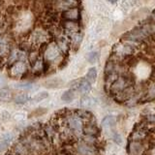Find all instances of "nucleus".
<instances>
[{
  "instance_id": "nucleus-1",
  "label": "nucleus",
  "mask_w": 155,
  "mask_h": 155,
  "mask_svg": "<svg viewBox=\"0 0 155 155\" xmlns=\"http://www.w3.org/2000/svg\"><path fill=\"white\" fill-rule=\"evenodd\" d=\"M10 18H12V21L10 22V27H12L13 34H27L30 33L32 29L35 27V15L31 10H21L16 9Z\"/></svg>"
},
{
  "instance_id": "nucleus-2",
  "label": "nucleus",
  "mask_w": 155,
  "mask_h": 155,
  "mask_svg": "<svg viewBox=\"0 0 155 155\" xmlns=\"http://www.w3.org/2000/svg\"><path fill=\"white\" fill-rule=\"evenodd\" d=\"M39 50H40L44 60L48 63L50 66L60 64L64 59V55L60 52L59 48L56 46L54 41H51L47 44H44L39 48Z\"/></svg>"
},
{
  "instance_id": "nucleus-3",
  "label": "nucleus",
  "mask_w": 155,
  "mask_h": 155,
  "mask_svg": "<svg viewBox=\"0 0 155 155\" xmlns=\"http://www.w3.org/2000/svg\"><path fill=\"white\" fill-rule=\"evenodd\" d=\"M63 121L69 127L73 132L75 133L78 140H81L82 137V128H84V121L78 115L75 110H65L64 115H63Z\"/></svg>"
},
{
  "instance_id": "nucleus-4",
  "label": "nucleus",
  "mask_w": 155,
  "mask_h": 155,
  "mask_svg": "<svg viewBox=\"0 0 155 155\" xmlns=\"http://www.w3.org/2000/svg\"><path fill=\"white\" fill-rule=\"evenodd\" d=\"M28 40L32 44L33 47L40 48L44 44H47L51 41V36L46 29L45 26L38 25L34 27L31 32L29 33Z\"/></svg>"
},
{
  "instance_id": "nucleus-5",
  "label": "nucleus",
  "mask_w": 155,
  "mask_h": 155,
  "mask_svg": "<svg viewBox=\"0 0 155 155\" xmlns=\"http://www.w3.org/2000/svg\"><path fill=\"white\" fill-rule=\"evenodd\" d=\"M8 74L13 79H22L29 74L30 70V65L27 62L23 61H17L8 68Z\"/></svg>"
},
{
  "instance_id": "nucleus-6",
  "label": "nucleus",
  "mask_w": 155,
  "mask_h": 155,
  "mask_svg": "<svg viewBox=\"0 0 155 155\" xmlns=\"http://www.w3.org/2000/svg\"><path fill=\"white\" fill-rule=\"evenodd\" d=\"M74 144V148L77 155H98V147H94V145L87 144L81 140H77Z\"/></svg>"
},
{
  "instance_id": "nucleus-7",
  "label": "nucleus",
  "mask_w": 155,
  "mask_h": 155,
  "mask_svg": "<svg viewBox=\"0 0 155 155\" xmlns=\"http://www.w3.org/2000/svg\"><path fill=\"white\" fill-rule=\"evenodd\" d=\"M50 69H51L50 64L44 60L43 56L41 55L35 62L32 63V64L30 65V70H29V73H30L31 75H34V76H40L42 74L47 73Z\"/></svg>"
},
{
  "instance_id": "nucleus-8",
  "label": "nucleus",
  "mask_w": 155,
  "mask_h": 155,
  "mask_svg": "<svg viewBox=\"0 0 155 155\" xmlns=\"http://www.w3.org/2000/svg\"><path fill=\"white\" fill-rule=\"evenodd\" d=\"M129 86H132V82H131V80L129 78L125 76H118L117 79H116L113 82V84L110 85V90L111 93L114 95L116 93H119V92L123 91Z\"/></svg>"
},
{
  "instance_id": "nucleus-9",
  "label": "nucleus",
  "mask_w": 155,
  "mask_h": 155,
  "mask_svg": "<svg viewBox=\"0 0 155 155\" xmlns=\"http://www.w3.org/2000/svg\"><path fill=\"white\" fill-rule=\"evenodd\" d=\"M61 27L63 29V33L70 38L72 35L81 31V25L79 21H61Z\"/></svg>"
},
{
  "instance_id": "nucleus-10",
  "label": "nucleus",
  "mask_w": 155,
  "mask_h": 155,
  "mask_svg": "<svg viewBox=\"0 0 155 155\" xmlns=\"http://www.w3.org/2000/svg\"><path fill=\"white\" fill-rule=\"evenodd\" d=\"M53 10L56 12H64L66 10L77 8L80 6V0H61V1L52 3Z\"/></svg>"
},
{
  "instance_id": "nucleus-11",
  "label": "nucleus",
  "mask_w": 155,
  "mask_h": 155,
  "mask_svg": "<svg viewBox=\"0 0 155 155\" xmlns=\"http://www.w3.org/2000/svg\"><path fill=\"white\" fill-rule=\"evenodd\" d=\"M54 42L56 44V46L59 48L60 52L63 55L66 56L69 51H71V47H70V40L65 34H62L61 36L56 37L54 39Z\"/></svg>"
},
{
  "instance_id": "nucleus-12",
  "label": "nucleus",
  "mask_w": 155,
  "mask_h": 155,
  "mask_svg": "<svg viewBox=\"0 0 155 155\" xmlns=\"http://www.w3.org/2000/svg\"><path fill=\"white\" fill-rule=\"evenodd\" d=\"M81 18V11L79 7L72 8L66 10L64 12L60 13L61 21H79Z\"/></svg>"
},
{
  "instance_id": "nucleus-13",
  "label": "nucleus",
  "mask_w": 155,
  "mask_h": 155,
  "mask_svg": "<svg viewBox=\"0 0 155 155\" xmlns=\"http://www.w3.org/2000/svg\"><path fill=\"white\" fill-rule=\"evenodd\" d=\"M128 151L130 155H143L144 152V147L140 140H132L129 143Z\"/></svg>"
},
{
  "instance_id": "nucleus-14",
  "label": "nucleus",
  "mask_w": 155,
  "mask_h": 155,
  "mask_svg": "<svg viewBox=\"0 0 155 155\" xmlns=\"http://www.w3.org/2000/svg\"><path fill=\"white\" fill-rule=\"evenodd\" d=\"M14 136L11 133H6L0 137V153L5 152L11 147V143H13Z\"/></svg>"
},
{
  "instance_id": "nucleus-15",
  "label": "nucleus",
  "mask_w": 155,
  "mask_h": 155,
  "mask_svg": "<svg viewBox=\"0 0 155 155\" xmlns=\"http://www.w3.org/2000/svg\"><path fill=\"white\" fill-rule=\"evenodd\" d=\"M10 151H12L16 155H32L26 145H24L22 143L19 142V140H18V142H16L12 145Z\"/></svg>"
},
{
  "instance_id": "nucleus-16",
  "label": "nucleus",
  "mask_w": 155,
  "mask_h": 155,
  "mask_svg": "<svg viewBox=\"0 0 155 155\" xmlns=\"http://www.w3.org/2000/svg\"><path fill=\"white\" fill-rule=\"evenodd\" d=\"M70 47H71V50L77 51L78 50H79V48L81 46V44L82 42V40H84V34H82L81 31L78 32L76 34H74V35H72L70 38Z\"/></svg>"
},
{
  "instance_id": "nucleus-17",
  "label": "nucleus",
  "mask_w": 155,
  "mask_h": 155,
  "mask_svg": "<svg viewBox=\"0 0 155 155\" xmlns=\"http://www.w3.org/2000/svg\"><path fill=\"white\" fill-rule=\"evenodd\" d=\"M82 134L87 136H99L100 129L97 127L96 123H84Z\"/></svg>"
},
{
  "instance_id": "nucleus-18",
  "label": "nucleus",
  "mask_w": 155,
  "mask_h": 155,
  "mask_svg": "<svg viewBox=\"0 0 155 155\" xmlns=\"http://www.w3.org/2000/svg\"><path fill=\"white\" fill-rule=\"evenodd\" d=\"M80 104L81 106L82 109H89V108H93L97 105V100L94 98V97H91L88 95H84L81 98Z\"/></svg>"
},
{
  "instance_id": "nucleus-19",
  "label": "nucleus",
  "mask_w": 155,
  "mask_h": 155,
  "mask_svg": "<svg viewBox=\"0 0 155 155\" xmlns=\"http://www.w3.org/2000/svg\"><path fill=\"white\" fill-rule=\"evenodd\" d=\"M91 90V84L86 79H80L78 90L82 95H87Z\"/></svg>"
},
{
  "instance_id": "nucleus-20",
  "label": "nucleus",
  "mask_w": 155,
  "mask_h": 155,
  "mask_svg": "<svg viewBox=\"0 0 155 155\" xmlns=\"http://www.w3.org/2000/svg\"><path fill=\"white\" fill-rule=\"evenodd\" d=\"M147 136V131L144 127H140L139 129L136 128L134 132L131 134V139L132 140H143Z\"/></svg>"
},
{
  "instance_id": "nucleus-21",
  "label": "nucleus",
  "mask_w": 155,
  "mask_h": 155,
  "mask_svg": "<svg viewBox=\"0 0 155 155\" xmlns=\"http://www.w3.org/2000/svg\"><path fill=\"white\" fill-rule=\"evenodd\" d=\"M42 54L40 52V50L38 48H32L31 50H29L27 52V60L29 65H31L32 63L35 62L39 57H40Z\"/></svg>"
},
{
  "instance_id": "nucleus-22",
  "label": "nucleus",
  "mask_w": 155,
  "mask_h": 155,
  "mask_svg": "<svg viewBox=\"0 0 155 155\" xmlns=\"http://www.w3.org/2000/svg\"><path fill=\"white\" fill-rule=\"evenodd\" d=\"M16 43H6V44H1L0 45V58L3 59H7V57L9 55L10 51H11L13 46Z\"/></svg>"
},
{
  "instance_id": "nucleus-23",
  "label": "nucleus",
  "mask_w": 155,
  "mask_h": 155,
  "mask_svg": "<svg viewBox=\"0 0 155 155\" xmlns=\"http://www.w3.org/2000/svg\"><path fill=\"white\" fill-rule=\"evenodd\" d=\"M82 142H84L87 144L94 145V147H98V145L100 143L99 136H87V135H82V137L81 138Z\"/></svg>"
},
{
  "instance_id": "nucleus-24",
  "label": "nucleus",
  "mask_w": 155,
  "mask_h": 155,
  "mask_svg": "<svg viewBox=\"0 0 155 155\" xmlns=\"http://www.w3.org/2000/svg\"><path fill=\"white\" fill-rule=\"evenodd\" d=\"M116 121H117V119H116L115 116L114 115H107L105 116V117L103 118V120H102V127L104 128H111L114 127V126L116 124Z\"/></svg>"
},
{
  "instance_id": "nucleus-25",
  "label": "nucleus",
  "mask_w": 155,
  "mask_h": 155,
  "mask_svg": "<svg viewBox=\"0 0 155 155\" xmlns=\"http://www.w3.org/2000/svg\"><path fill=\"white\" fill-rule=\"evenodd\" d=\"M13 99L12 91L7 87L0 88V101L1 102H10Z\"/></svg>"
},
{
  "instance_id": "nucleus-26",
  "label": "nucleus",
  "mask_w": 155,
  "mask_h": 155,
  "mask_svg": "<svg viewBox=\"0 0 155 155\" xmlns=\"http://www.w3.org/2000/svg\"><path fill=\"white\" fill-rule=\"evenodd\" d=\"M29 101V96L25 92H21L18 93L14 97V102L18 105H24Z\"/></svg>"
},
{
  "instance_id": "nucleus-27",
  "label": "nucleus",
  "mask_w": 155,
  "mask_h": 155,
  "mask_svg": "<svg viewBox=\"0 0 155 155\" xmlns=\"http://www.w3.org/2000/svg\"><path fill=\"white\" fill-rule=\"evenodd\" d=\"M15 42V36L12 31H7L6 33L0 35V45L1 44H6V43H14Z\"/></svg>"
},
{
  "instance_id": "nucleus-28",
  "label": "nucleus",
  "mask_w": 155,
  "mask_h": 155,
  "mask_svg": "<svg viewBox=\"0 0 155 155\" xmlns=\"http://www.w3.org/2000/svg\"><path fill=\"white\" fill-rule=\"evenodd\" d=\"M74 99H75V91L72 89L66 90L61 96V100L63 102H65V103H70Z\"/></svg>"
},
{
  "instance_id": "nucleus-29",
  "label": "nucleus",
  "mask_w": 155,
  "mask_h": 155,
  "mask_svg": "<svg viewBox=\"0 0 155 155\" xmlns=\"http://www.w3.org/2000/svg\"><path fill=\"white\" fill-rule=\"evenodd\" d=\"M85 79L88 81L90 84H94V82L96 81V79H97V70H96V68L92 67L88 71H87Z\"/></svg>"
},
{
  "instance_id": "nucleus-30",
  "label": "nucleus",
  "mask_w": 155,
  "mask_h": 155,
  "mask_svg": "<svg viewBox=\"0 0 155 155\" xmlns=\"http://www.w3.org/2000/svg\"><path fill=\"white\" fill-rule=\"evenodd\" d=\"M15 87L18 89H21V90H32L34 85L32 82L25 81V82H18L17 84H15Z\"/></svg>"
},
{
  "instance_id": "nucleus-31",
  "label": "nucleus",
  "mask_w": 155,
  "mask_h": 155,
  "mask_svg": "<svg viewBox=\"0 0 155 155\" xmlns=\"http://www.w3.org/2000/svg\"><path fill=\"white\" fill-rule=\"evenodd\" d=\"M99 59V52L98 51H90L86 54V60L91 64H94Z\"/></svg>"
},
{
  "instance_id": "nucleus-32",
  "label": "nucleus",
  "mask_w": 155,
  "mask_h": 155,
  "mask_svg": "<svg viewBox=\"0 0 155 155\" xmlns=\"http://www.w3.org/2000/svg\"><path fill=\"white\" fill-rule=\"evenodd\" d=\"M61 84V81L59 79H51L47 81L45 84V86L48 87V88H55V87H58Z\"/></svg>"
},
{
  "instance_id": "nucleus-33",
  "label": "nucleus",
  "mask_w": 155,
  "mask_h": 155,
  "mask_svg": "<svg viewBox=\"0 0 155 155\" xmlns=\"http://www.w3.org/2000/svg\"><path fill=\"white\" fill-rule=\"evenodd\" d=\"M48 93L47 91H42V92H39L38 94H36L35 96H34V98H33V101L34 102H41L43 100H45L46 98H48Z\"/></svg>"
},
{
  "instance_id": "nucleus-34",
  "label": "nucleus",
  "mask_w": 155,
  "mask_h": 155,
  "mask_svg": "<svg viewBox=\"0 0 155 155\" xmlns=\"http://www.w3.org/2000/svg\"><path fill=\"white\" fill-rule=\"evenodd\" d=\"M147 98L148 99H153L155 98V84H152L148 87L147 90Z\"/></svg>"
},
{
  "instance_id": "nucleus-35",
  "label": "nucleus",
  "mask_w": 155,
  "mask_h": 155,
  "mask_svg": "<svg viewBox=\"0 0 155 155\" xmlns=\"http://www.w3.org/2000/svg\"><path fill=\"white\" fill-rule=\"evenodd\" d=\"M113 140H114V143L118 144V145L122 143V138H121V136L118 133H114V135H113Z\"/></svg>"
},
{
  "instance_id": "nucleus-36",
  "label": "nucleus",
  "mask_w": 155,
  "mask_h": 155,
  "mask_svg": "<svg viewBox=\"0 0 155 155\" xmlns=\"http://www.w3.org/2000/svg\"><path fill=\"white\" fill-rule=\"evenodd\" d=\"M7 24V18H6V15H4L2 12H0V26L5 25ZM8 25V24H7ZM9 26V25H8Z\"/></svg>"
},
{
  "instance_id": "nucleus-37",
  "label": "nucleus",
  "mask_w": 155,
  "mask_h": 155,
  "mask_svg": "<svg viewBox=\"0 0 155 155\" xmlns=\"http://www.w3.org/2000/svg\"><path fill=\"white\" fill-rule=\"evenodd\" d=\"M10 30V27L7 25V24H5V25H2V26H0V35H2V34L4 33H6L7 31Z\"/></svg>"
},
{
  "instance_id": "nucleus-38",
  "label": "nucleus",
  "mask_w": 155,
  "mask_h": 155,
  "mask_svg": "<svg viewBox=\"0 0 155 155\" xmlns=\"http://www.w3.org/2000/svg\"><path fill=\"white\" fill-rule=\"evenodd\" d=\"M147 122H150V123H155V115H150L147 118Z\"/></svg>"
},
{
  "instance_id": "nucleus-39",
  "label": "nucleus",
  "mask_w": 155,
  "mask_h": 155,
  "mask_svg": "<svg viewBox=\"0 0 155 155\" xmlns=\"http://www.w3.org/2000/svg\"><path fill=\"white\" fill-rule=\"evenodd\" d=\"M5 84H6V81L2 76H0V87H4Z\"/></svg>"
},
{
  "instance_id": "nucleus-40",
  "label": "nucleus",
  "mask_w": 155,
  "mask_h": 155,
  "mask_svg": "<svg viewBox=\"0 0 155 155\" xmlns=\"http://www.w3.org/2000/svg\"><path fill=\"white\" fill-rule=\"evenodd\" d=\"M4 0H0V12H2L3 7H4Z\"/></svg>"
},
{
  "instance_id": "nucleus-41",
  "label": "nucleus",
  "mask_w": 155,
  "mask_h": 155,
  "mask_svg": "<svg viewBox=\"0 0 155 155\" xmlns=\"http://www.w3.org/2000/svg\"><path fill=\"white\" fill-rule=\"evenodd\" d=\"M51 1L52 3H54V2H58V1H61V0H51Z\"/></svg>"
},
{
  "instance_id": "nucleus-42",
  "label": "nucleus",
  "mask_w": 155,
  "mask_h": 155,
  "mask_svg": "<svg viewBox=\"0 0 155 155\" xmlns=\"http://www.w3.org/2000/svg\"><path fill=\"white\" fill-rule=\"evenodd\" d=\"M110 1L111 3H115V2H116V0H110Z\"/></svg>"
}]
</instances>
